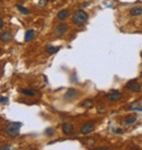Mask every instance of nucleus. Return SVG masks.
Listing matches in <instances>:
<instances>
[{
    "mask_svg": "<svg viewBox=\"0 0 142 150\" xmlns=\"http://www.w3.org/2000/svg\"><path fill=\"white\" fill-rule=\"evenodd\" d=\"M87 18H89V15L84 10H77L72 15V22L78 26H82L87 21Z\"/></svg>",
    "mask_w": 142,
    "mask_h": 150,
    "instance_id": "1",
    "label": "nucleus"
},
{
    "mask_svg": "<svg viewBox=\"0 0 142 150\" xmlns=\"http://www.w3.org/2000/svg\"><path fill=\"white\" fill-rule=\"evenodd\" d=\"M21 126H22V124L20 123V122H13V123L8 124L7 127H6V133L10 137H16V136L19 135Z\"/></svg>",
    "mask_w": 142,
    "mask_h": 150,
    "instance_id": "2",
    "label": "nucleus"
},
{
    "mask_svg": "<svg viewBox=\"0 0 142 150\" xmlns=\"http://www.w3.org/2000/svg\"><path fill=\"white\" fill-rule=\"evenodd\" d=\"M126 87L130 90L131 93H139L141 90V86H140V84H139V82L137 79H131V81H129L127 83Z\"/></svg>",
    "mask_w": 142,
    "mask_h": 150,
    "instance_id": "3",
    "label": "nucleus"
},
{
    "mask_svg": "<svg viewBox=\"0 0 142 150\" xmlns=\"http://www.w3.org/2000/svg\"><path fill=\"white\" fill-rule=\"evenodd\" d=\"M67 30H68V25L62 23V24H59L58 26H56V28H55V34L57 36H62Z\"/></svg>",
    "mask_w": 142,
    "mask_h": 150,
    "instance_id": "4",
    "label": "nucleus"
},
{
    "mask_svg": "<svg viewBox=\"0 0 142 150\" xmlns=\"http://www.w3.org/2000/svg\"><path fill=\"white\" fill-rule=\"evenodd\" d=\"M106 97H107V99L110 100V101H118V100H120V99L123 98V94L119 93V91H113V93L107 95Z\"/></svg>",
    "mask_w": 142,
    "mask_h": 150,
    "instance_id": "5",
    "label": "nucleus"
},
{
    "mask_svg": "<svg viewBox=\"0 0 142 150\" xmlns=\"http://www.w3.org/2000/svg\"><path fill=\"white\" fill-rule=\"evenodd\" d=\"M61 129H62V133H64L65 135H70L71 133L73 132V125L71 123H64L62 124V126H61Z\"/></svg>",
    "mask_w": 142,
    "mask_h": 150,
    "instance_id": "6",
    "label": "nucleus"
},
{
    "mask_svg": "<svg viewBox=\"0 0 142 150\" xmlns=\"http://www.w3.org/2000/svg\"><path fill=\"white\" fill-rule=\"evenodd\" d=\"M77 94H78V90L75 89V88H70V89L67 90V93L65 94V99L66 100H72L77 97Z\"/></svg>",
    "mask_w": 142,
    "mask_h": 150,
    "instance_id": "7",
    "label": "nucleus"
},
{
    "mask_svg": "<svg viewBox=\"0 0 142 150\" xmlns=\"http://www.w3.org/2000/svg\"><path fill=\"white\" fill-rule=\"evenodd\" d=\"M12 39V36L10 34V32H8V30H4V32H1L0 33V40L4 41V42H9V41H11Z\"/></svg>",
    "mask_w": 142,
    "mask_h": 150,
    "instance_id": "8",
    "label": "nucleus"
},
{
    "mask_svg": "<svg viewBox=\"0 0 142 150\" xmlns=\"http://www.w3.org/2000/svg\"><path fill=\"white\" fill-rule=\"evenodd\" d=\"M93 131H94L93 124H85V125L82 126V128H81V133H82L83 135H87V134L92 133Z\"/></svg>",
    "mask_w": 142,
    "mask_h": 150,
    "instance_id": "9",
    "label": "nucleus"
},
{
    "mask_svg": "<svg viewBox=\"0 0 142 150\" xmlns=\"http://www.w3.org/2000/svg\"><path fill=\"white\" fill-rule=\"evenodd\" d=\"M68 16H69V11L68 10H61V11L58 12L57 19L59 20V21H65V20L68 19Z\"/></svg>",
    "mask_w": 142,
    "mask_h": 150,
    "instance_id": "10",
    "label": "nucleus"
},
{
    "mask_svg": "<svg viewBox=\"0 0 142 150\" xmlns=\"http://www.w3.org/2000/svg\"><path fill=\"white\" fill-rule=\"evenodd\" d=\"M137 121H138V117H137V116H129V117H127V119L125 120L123 125H125V126H130L132 124H135Z\"/></svg>",
    "mask_w": 142,
    "mask_h": 150,
    "instance_id": "11",
    "label": "nucleus"
},
{
    "mask_svg": "<svg viewBox=\"0 0 142 150\" xmlns=\"http://www.w3.org/2000/svg\"><path fill=\"white\" fill-rule=\"evenodd\" d=\"M142 14V8L140 7H135L130 10V15L132 16H139Z\"/></svg>",
    "mask_w": 142,
    "mask_h": 150,
    "instance_id": "12",
    "label": "nucleus"
},
{
    "mask_svg": "<svg viewBox=\"0 0 142 150\" xmlns=\"http://www.w3.org/2000/svg\"><path fill=\"white\" fill-rule=\"evenodd\" d=\"M34 35H35V32H34L33 30H26L25 36H24V40H25V41L32 40V39H33V37H34Z\"/></svg>",
    "mask_w": 142,
    "mask_h": 150,
    "instance_id": "13",
    "label": "nucleus"
},
{
    "mask_svg": "<svg viewBox=\"0 0 142 150\" xmlns=\"http://www.w3.org/2000/svg\"><path fill=\"white\" fill-rule=\"evenodd\" d=\"M80 105H81L82 108H85V109H91V108L93 107V101H92L91 99H86V100L81 102Z\"/></svg>",
    "mask_w": 142,
    "mask_h": 150,
    "instance_id": "14",
    "label": "nucleus"
},
{
    "mask_svg": "<svg viewBox=\"0 0 142 150\" xmlns=\"http://www.w3.org/2000/svg\"><path fill=\"white\" fill-rule=\"evenodd\" d=\"M60 50V47H52V46H49L46 48V52L48 53V54H54V53H56L57 51H59Z\"/></svg>",
    "mask_w": 142,
    "mask_h": 150,
    "instance_id": "15",
    "label": "nucleus"
},
{
    "mask_svg": "<svg viewBox=\"0 0 142 150\" xmlns=\"http://www.w3.org/2000/svg\"><path fill=\"white\" fill-rule=\"evenodd\" d=\"M20 93L27 96V97H34V96H35V93H34L33 90H30V89H21Z\"/></svg>",
    "mask_w": 142,
    "mask_h": 150,
    "instance_id": "16",
    "label": "nucleus"
},
{
    "mask_svg": "<svg viewBox=\"0 0 142 150\" xmlns=\"http://www.w3.org/2000/svg\"><path fill=\"white\" fill-rule=\"evenodd\" d=\"M16 8H18V10H19L21 13H23V14H29V13H30V10H29V9H26L25 7H23V6H20V4H18V6H16Z\"/></svg>",
    "mask_w": 142,
    "mask_h": 150,
    "instance_id": "17",
    "label": "nucleus"
},
{
    "mask_svg": "<svg viewBox=\"0 0 142 150\" xmlns=\"http://www.w3.org/2000/svg\"><path fill=\"white\" fill-rule=\"evenodd\" d=\"M46 134L49 136H52L54 135V129H52V128H48V129L46 131Z\"/></svg>",
    "mask_w": 142,
    "mask_h": 150,
    "instance_id": "18",
    "label": "nucleus"
},
{
    "mask_svg": "<svg viewBox=\"0 0 142 150\" xmlns=\"http://www.w3.org/2000/svg\"><path fill=\"white\" fill-rule=\"evenodd\" d=\"M10 148H11V146H10V145H6V146L0 147V150H2V149L7 150V149H10Z\"/></svg>",
    "mask_w": 142,
    "mask_h": 150,
    "instance_id": "19",
    "label": "nucleus"
},
{
    "mask_svg": "<svg viewBox=\"0 0 142 150\" xmlns=\"http://www.w3.org/2000/svg\"><path fill=\"white\" fill-rule=\"evenodd\" d=\"M46 4H47V0H41V1H39V6H41V7H44Z\"/></svg>",
    "mask_w": 142,
    "mask_h": 150,
    "instance_id": "20",
    "label": "nucleus"
},
{
    "mask_svg": "<svg viewBox=\"0 0 142 150\" xmlns=\"http://www.w3.org/2000/svg\"><path fill=\"white\" fill-rule=\"evenodd\" d=\"M7 101H8V98H4V97L0 98V102H7Z\"/></svg>",
    "mask_w": 142,
    "mask_h": 150,
    "instance_id": "21",
    "label": "nucleus"
},
{
    "mask_svg": "<svg viewBox=\"0 0 142 150\" xmlns=\"http://www.w3.org/2000/svg\"><path fill=\"white\" fill-rule=\"evenodd\" d=\"M4 21H2V20L0 19V30H1V28H2V27H4Z\"/></svg>",
    "mask_w": 142,
    "mask_h": 150,
    "instance_id": "22",
    "label": "nucleus"
},
{
    "mask_svg": "<svg viewBox=\"0 0 142 150\" xmlns=\"http://www.w3.org/2000/svg\"><path fill=\"white\" fill-rule=\"evenodd\" d=\"M0 1H2V0H0Z\"/></svg>",
    "mask_w": 142,
    "mask_h": 150,
    "instance_id": "23",
    "label": "nucleus"
}]
</instances>
